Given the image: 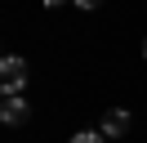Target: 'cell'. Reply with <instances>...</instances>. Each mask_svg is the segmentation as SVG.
<instances>
[{"label": "cell", "instance_id": "2", "mask_svg": "<svg viewBox=\"0 0 147 143\" xmlns=\"http://www.w3.org/2000/svg\"><path fill=\"white\" fill-rule=\"evenodd\" d=\"M27 116H31L27 98H22V94H5V107H0V121H5V125H27Z\"/></svg>", "mask_w": 147, "mask_h": 143}, {"label": "cell", "instance_id": "3", "mask_svg": "<svg viewBox=\"0 0 147 143\" xmlns=\"http://www.w3.org/2000/svg\"><path fill=\"white\" fill-rule=\"evenodd\" d=\"M125 130H129V112L125 107H111V112L102 116V139H120Z\"/></svg>", "mask_w": 147, "mask_h": 143}, {"label": "cell", "instance_id": "1", "mask_svg": "<svg viewBox=\"0 0 147 143\" xmlns=\"http://www.w3.org/2000/svg\"><path fill=\"white\" fill-rule=\"evenodd\" d=\"M0 85H5V94H22L27 89V58L9 54V58L0 63Z\"/></svg>", "mask_w": 147, "mask_h": 143}, {"label": "cell", "instance_id": "6", "mask_svg": "<svg viewBox=\"0 0 147 143\" xmlns=\"http://www.w3.org/2000/svg\"><path fill=\"white\" fill-rule=\"evenodd\" d=\"M40 5H45V9H58V5H63V0H40Z\"/></svg>", "mask_w": 147, "mask_h": 143}, {"label": "cell", "instance_id": "5", "mask_svg": "<svg viewBox=\"0 0 147 143\" xmlns=\"http://www.w3.org/2000/svg\"><path fill=\"white\" fill-rule=\"evenodd\" d=\"M71 5H76V9H98L102 0H71Z\"/></svg>", "mask_w": 147, "mask_h": 143}, {"label": "cell", "instance_id": "7", "mask_svg": "<svg viewBox=\"0 0 147 143\" xmlns=\"http://www.w3.org/2000/svg\"><path fill=\"white\" fill-rule=\"evenodd\" d=\"M143 54H147V40H143Z\"/></svg>", "mask_w": 147, "mask_h": 143}, {"label": "cell", "instance_id": "4", "mask_svg": "<svg viewBox=\"0 0 147 143\" xmlns=\"http://www.w3.org/2000/svg\"><path fill=\"white\" fill-rule=\"evenodd\" d=\"M71 143H107V139H102V130H80L71 134Z\"/></svg>", "mask_w": 147, "mask_h": 143}]
</instances>
